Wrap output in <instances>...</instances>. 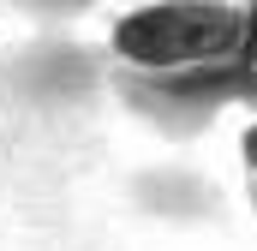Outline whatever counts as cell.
Wrapping results in <instances>:
<instances>
[{
	"label": "cell",
	"mask_w": 257,
	"mask_h": 251,
	"mask_svg": "<svg viewBox=\"0 0 257 251\" xmlns=\"http://www.w3.org/2000/svg\"><path fill=\"white\" fill-rule=\"evenodd\" d=\"M239 60L257 72V6H245V54H239Z\"/></svg>",
	"instance_id": "3957f363"
},
{
	"label": "cell",
	"mask_w": 257,
	"mask_h": 251,
	"mask_svg": "<svg viewBox=\"0 0 257 251\" xmlns=\"http://www.w3.org/2000/svg\"><path fill=\"white\" fill-rule=\"evenodd\" d=\"M108 54L138 78H203L245 54V6L227 0H150L114 18Z\"/></svg>",
	"instance_id": "6da1fadb"
},
{
	"label": "cell",
	"mask_w": 257,
	"mask_h": 251,
	"mask_svg": "<svg viewBox=\"0 0 257 251\" xmlns=\"http://www.w3.org/2000/svg\"><path fill=\"white\" fill-rule=\"evenodd\" d=\"M239 162L251 168V180H257V120L245 126V132H239Z\"/></svg>",
	"instance_id": "7a4b0ae2"
}]
</instances>
